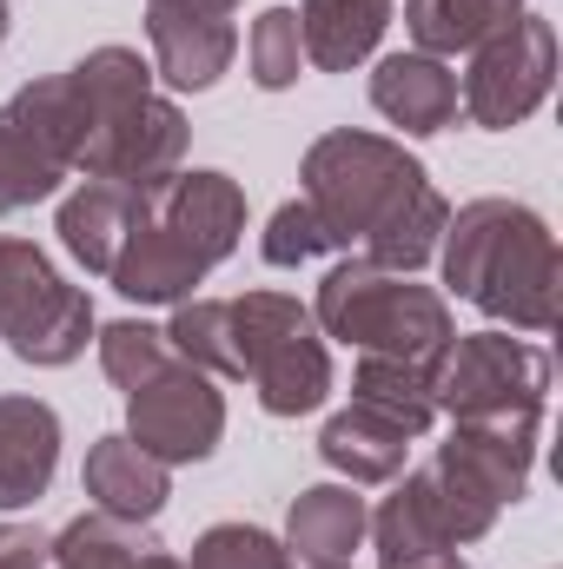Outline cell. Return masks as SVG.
I'll return each instance as SVG.
<instances>
[{"label": "cell", "mask_w": 563, "mask_h": 569, "mask_svg": "<svg viewBox=\"0 0 563 569\" xmlns=\"http://www.w3.org/2000/svg\"><path fill=\"white\" fill-rule=\"evenodd\" d=\"M437 279L444 298L477 305L497 331L517 338H544L557 325V284H563V259H557V232L537 206L524 199H471L444 219L437 239Z\"/></svg>", "instance_id": "cell-1"}, {"label": "cell", "mask_w": 563, "mask_h": 569, "mask_svg": "<svg viewBox=\"0 0 563 569\" xmlns=\"http://www.w3.org/2000/svg\"><path fill=\"white\" fill-rule=\"evenodd\" d=\"M312 325L325 345H345V351H378V358H412L431 365L457 318H451V298L437 284H418L405 272H378L372 259L345 252L318 291H312Z\"/></svg>", "instance_id": "cell-2"}, {"label": "cell", "mask_w": 563, "mask_h": 569, "mask_svg": "<svg viewBox=\"0 0 563 569\" xmlns=\"http://www.w3.org/2000/svg\"><path fill=\"white\" fill-rule=\"evenodd\" d=\"M418 186H431L418 152L392 133H365V127H332L298 159V199L325 219L338 252H358L365 232Z\"/></svg>", "instance_id": "cell-3"}, {"label": "cell", "mask_w": 563, "mask_h": 569, "mask_svg": "<svg viewBox=\"0 0 563 569\" xmlns=\"http://www.w3.org/2000/svg\"><path fill=\"white\" fill-rule=\"evenodd\" d=\"M239 325V385H253L266 418H312L332 398V345L312 325V305L292 291H239L233 298Z\"/></svg>", "instance_id": "cell-4"}, {"label": "cell", "mask_w": 563, "mask_h": 569, "mask_svg": "<svg viewBox=\"0 0 563 569\" xmlns=\"http://www.w3.org/2000/svg\"><path fill=\"white\" fill-rule=\"evenodd\" d=\"M87 146V107L67 73L27 80L0 107V219L60 199V186L80 172Z\"/></svg>", "instance_id": "cell-5"}, {"label": "cell", "mask_w": 563, "mask_h": 569, "mask_svg": "<svg viewBox=\"0 0 563 569\" xmlns=\"http://www.w3.org/2000/svg\"><path fill=\"white\" fill-rule=\"evenodd\" d=\"M100 318L87 284H67L53 272V259L33 239H0V345L33 365V371H60L73 358H87Z\"/></svg>", "instance_id": "cell-6"}, {"label": "cell", "mask_w": 563, "mask_h": 569, "mask_svg": "<svg viewBox=\"0 0 563 569\" xmlns=\"http://www.w3.org/2000/svg\"><path fill=\"white\" fill-rule=\"evenodd\" d=\"M551 358L517 331H451L431 358V405L437 418H491V411H544Z\"/></svg>", "instance_id": "cell-7"}, {"label": "cell", "mask_w": 563, "mask_h": 569, "mask_svg": "<svg viewBox=\"0 0 563 569\" xmlns=\"http://www.w3.org/2000/svg\"><path fill=\"white\" fill-rule=\"evenodd\" d=\"M551 87H557V27L544 13H517L504 33L464 53L457 113L477 133H511L551 100Z\"/></svg>", "instance_id": "cell-8"}, {"label": "cell", "mask_w": 563, "mask_h": 569, "mask_svg": "<svg viewBox=\"0 0 563 569\" xmlns=\"http://www.w3.org/2000/svg\"><path fill=\"white\" fill-rule=\"evenodd\" d=\"M127 437L146 457H159L166 470L179 463H206L226 437V391L219 378L192 371L186 358H172L159 378H146L140 391H127Z\"/></svg>", "instance_id": "cell-9"}, {"label": "cell", "mask_w": 563, "mask_h": 569, "mask_svg": "<svg viewBox=\"0 0 563 569\" xmlns=\"http://www.w3.org/2000/svg\"><path fill=\"white\" fill-rule=\"evenodd\" d=\"M186 146H192V127H186V113H179V100L172 93H140V100H127L120 113H107L87 146H80V179H120V186H166L179 166H186Z\"/></svg>", "instance_id": "cell-10"}, {"label": "cell", "mask_w": 563, "mask_h": 569, "mask_svg": "<svg viewBox=\"0 0 563 569\" xmlns=\"http://www.w3.org/2000/svg\"><path fill=\"white\" fill-rule=\"evenodd\" d=\"M537 437L544 411H491V418H457L451 437L437 443V470L464 490H477L484 503H524L531 477H537Z\"/></svg>", "instance_id": "cell-11"}, {"label": "cell", "mask_w": 563, "mask_h": 569, "mask_svg": "<svg viewBox=\"0 0 563 569\" xmlns=\"http://www.w3.org/2000/svg\"><path fill=\"white\" fill-rule=\"evenodd\" d=\"M152 219L179 239V252L213 272L246 239V186L219 166H179L166 186H152Z\"/></svg>", "instance_id": "cell-12"}, {"label": "cell", "mask_w": 563, "mask_h": 569, "mask_svg": "<svg viewBox=\"0 0 563 569\" xmlns=\"http://www.w3.org/2000/svg\"><path fill=\"white\" fill-rule=\"evenodd\" d=\"M146 60L166 93H213L239 60V27L233 13H192V7L146 0Z\"/></svg>", "instance_id": "cell-13"}, {"label": "cell", "mask_w": 563, "mask_h": 569, "mask_svg": "<svg viewBox=\"0 0 563 569\" xmlns=\"http://www.w3.org/2000/svg\"><path fill=\"white\" fill-rule=\"evenodd\" d=\"M372 107L385 127H398L405 140H431V133H451L457 127V67L437 60V53H385L365 80Z\"/></svg>", "instance_id": "cell-14"}, {"label": "cell", "mask_w": 563, "mask_h": 569, "mask_svg": "<svg viewBox=\"0 0 563 569\" xmlns=\"http://www.w3.org/2000/svg\"><path fill=\"white\" fill-rule=\"evenodd\" d=\"M60 411L33 391H0V517L33 510L60 477Z\"/></svg>", "instance_id": "cell-15"}, {"label": "cell", "mask_w": 563, "mask_h": 569, "mask_svg": "<svg viewBox=\"0 0 563 569\" xmlns=\"http://www.w3.org/2000/svg\"><path fill=\"white\" fill-rule=\"evenodd\" d=\"M146 212V192L140 186H120V179H80L73 192H60V212H53V232L67 246V259L93 279L113 272L127 232L140 226Z\"/></svg>", "instance_id": "cell-16"}, {"label": "cell", "mask_w": 563, "mask_h": 569, "mask_svg": "<svg viewBox=\"0 0 563 569\" xmlns=\"http://www.w3.org/2000/svg\"><path fill=\"white\" fill-rule=\"evenodd\" d=\"M80 490L93 510L107 517H127V523H152L172 497V470L159 457H146L127 430H107L87 443V463H80Z\"/></svg>", "instance_id": "cell-17"}, {"label": "cell", "mask_w": 563, "mask_h": 569, "mask_svg": "<svg viewBox=\"0 0 563 569\" xmlns=\"http://www.w3.org/2000/svg\"><path fill=\"white\" fill-rule=\"evenodd\" d=\"M372 530V503L358 497V483H305L285 510V550L292 563H352V550H365Z\"/></svg>", "instance_id": "cell-18"}, {"label": "cell", "mask_w": 563, "mask_h": 569, "mask_svg": "<svg viewBox=\"0 0 563 569\" xmlns=\"http://www.w3.org/2000/svg\"><path fill=\"white\" fill-rule=\"evenodd\" d=\"M107 284H113L127 305H166V311L206 284V272H199V266L179 252V239H172V232L152 219V192H146L140 226L127 232V246H120V259H113Z\"/></svg>", "instance_id": "cell-19"}, {"label": "cell", "mask_w": 563, "mask_h": 569, "mask_svg": "<svg viewBox=\"0 0 563 569\" xmlns=\"http://www.w3.org/2000/svg\"><path fill=\"white\" fill-rule=\"evenodd\" d=\"M318 457H325V470L338 483L372 490V483H392L398 470H412V437L392 425V418L365 411V405H345V411H332L325 430H318Z\"/></svg>", "instance_id": "cell-20"}, {"label": "cell", "mask_w": 563, "mask_h": 569, "mask_svg": "<svg viewBox=\"0 0 563 569\" xmlns=\"http://www.w3.org/2000/svg\"><path fill=\"white\" fill-rule=\"evenodd\" d=\"M298 47L305 67L318 73H352L378 53L385 27H392V0H298Z\"/></svg>", "instance_id": "cell-21"}, {"label": "cell", "mask_w": 563, "mask_h": 569, "mask_svg": "<svg viewBox=\"0 0 563 569\" xmlns=\"http://www.w3.org/2000/svg\"><path fill=\"white\" fill-rule=\"evenodd\" d=\"M444 219H451V199L437 186H418L412 199H398L358 246V259H372L378 272H405L418 279L424 266L437 259V239H444Z\"/></svg>", "instance_id": "cell-22"}, {"label": "cell", "mask_w": 563, "mask_h": 569, "mask_svg": "<svg viewBox=\"0 0 563 569\" xmlns=\"http://www.w3.org/2000/svg\"><path fill=\"white\" fill-rule=\"evenodd\" d=\"M517 13H531V0H405V33L418 53L457 60L491 33H504Z\"/></svg>", "instance_id": "cell-23"}, {"label": "cell", "mask_w": 563, "mask_h": 569, "mask_svg": "<svg viewBox=\"0 0 563 569\" xmlns=\"http://www.w3.org/2000/svg\"><path fill=\"white\" fill-rule=\"evenodd\" d=\"M352 405H365V411L392 418V425L418 443L424 430L437 425V405H431V365L358 351V365H352Z\"/></svg>", "instance_id": "cell-24"}, {"label": "cell", "mask_w": 563, "mask_h": 569, "mask_svg": "<svg viewBox=\"0 0 563 569\" xmlns=\"http://www.w3.org/2000/svg\"><path fill=\"white\" fill-rule=\"evenodd\" d=\"M152 550H159L152 523H127V517H107V510H80L73 523L53 530L47 569H146Z\"/></svg>", "instance_id": "cell-25"}, {"label": "cell", "mask_w": 563, "mask_h": 569, "mask_svg": "<svg viewBox=\"0 0 563 569\" xmlns=\"http://www.w3.org/2000/svg\"><path fill=\"white\" fill-rule=\"evenodd\" d=\"M166 338L172 351L206 371V378H233L239 385V325H233V298H179L172 318H166Z\"/></svg>", "instance_id": "cell-26"}, {"label": "cell", "mask_w": 563, "mask_h": 569, "mask_svg": "<svg viewBox=\"0 0 563 569\" xmlns=\"http://www.w3.org/2000/svg\"><path fill=\"white\" fill-rule=\"evenodd\" d=\"M93 351H100V371L113 391H140L146 378H159L179 351L166 338V325H146V318H113L93 331Z\"/></svg>", "instance_id": "cell-27"}, {"label": "cell", "mask_w": 563, "mask_h": 569, "mask_svg": "<svg viewBox=\"0 0 563 569\" xmlns=\"http://www.w3.org/2000/svg\"><path fill=\"white\" fill-rule=\"evenodd\" d=\"M246 67L259 93H285L305 73V47H298V13L292 7H266L246 33Z\"/></svg>", "instance_id": "cell-28"}, {"label": "cell", "mask_w": 563, "mask_h": 569, "mask_svg": "<svg viewBox=\"0 0 563 569\" xmlns=\"http://www.w3.org/2000/svg\"><path fill=\"white\" fill-rule=\"evenodd\" d=\"M186 569H292V550L259 523H206Z\"/></svg>", "instance_id": "cell-29"}, {"label": "cell", "mask_w": 563, "mask_h": 569, "mask_svg": "<svg viewBox=\"0 0 563 569\" xmlns=\"http://www.w3.org/2000/svg\"><path fill=\"white\" fill-rule=\"evenodd\" d=\"M332 252H338V246H332L325 219H318L305 199H285L279 212L266 219V232H259V259H266V266H279V272L318 266V259H332Z\"/></svg>", "instance_id": "cell-30"}, {"label": "cell", "mask_w": 563, "mask_h": 569, "mask_svg": "<svg viewBox=\"0 0 563 569\" xmlns=\"http://www.w3.org/2000/svg\"><path fill=\"white\" fill-rule=\"evenodd\" d=\"M53 537L40 523H0V569H47Z\"/></svg>", "instance_id": "cell-31"}, {"label": "cell", "mask_w": 563, "mask_h": 569, "mask_svg": "<svg viewBox=\"0 0 563 569\" xmlns=\"http://www.w3.org/2000/svg\"><path fill=\"white\" fill-rule=\"evenodd\" d=\"M378 569H471V563H464V550H418V557H398V563Z\"/></svg>", "instance_id": "cell-32"}, {"label": "cell", "mask_w": 563, "mask_h": 569, "mask_svg": "<svg viewBox=\"0 0 563 569\" xmlns=\"http://www.w3.org/2000/svg\"><path fill=\"white\" fill-rule=\"evenodd\" d=\"M159 7H192V13H239L246 0H159Z\"/></svg>", "instance_id": "cell-33"}, {"label": "cell", "mask_w": 563, "mask_h": 569, "mask_svg": "<svg viewBox=\"0 0 563 569\" xmlns=\"http://www.w3.org/2000/svg\"><path fill=\"white\" fill-rule=\"evenodd\" d=\"M146 569H186V557H172V550L159 543V550H152V563H146Z\"/></svg>", "instance_id": "cell-34"}, {"label": "cell", "mask_w": 563, "mask_h": 569, "mask_svg": "<svg viewBox=\"0 0 563 569\" xmlns=\"http://www.w3.org/2000/svg\"><path fill=\"white\" fill-rule=\"evenodd\" d=\"M7 27H13V13H7V0H0V47H7Z\"/></svg>", "instance_id": "cell-35"}, {"label": "cell", "mask_w": 563, "mask_h": 569, "mask_svg": "<svg viewBox=\"0 0 563 569\" xmlns=\"http://www.w3.org/2000/svg\"><path fill=\"white\" fill-rule=\"evenodd\" d=\"M292 569H352V563H292Z\"/></svg>", "instance_id": "cell-36"}]
</instances>
